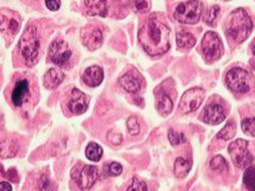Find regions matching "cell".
<instances>
[{
  "label": "cell",
  "mask_w": 255,
  "mask_h": 191,
  "mask_svg": "<svg viewBox=\"0 0 255 191\" xmlns=\"http://www.w3.org/2000/svg\"><path fill=\"white\" fill-rule=\"evenodd\" d=\"M170 28L157 17H150L139 31V40L150 55L165 53L170 48Z\"/></svg>",
  "instance_id": "obj_1"
},
{
  "label": "cell",
  "mask_w": 255,
  "mask_h": 191,
  "mask_svg": "<svg viewBox=\"0 0 255 191\" xmlns=\"http://www.w3.org/2000/svg\"><path fill=\"white\" fill-rule=\"evenodd\" d=\"M252 21L243 8H237L228 17L226 33L237 42H243L251 33Z\"/></svg>",
  "instance_id": "obj_2"
},
{
  "label": "cell",
  "mask_w": 255,
  "mask_h": 191,
  "mask_svg": "<svg viewBox=\"0 0 255 191\" xmlns=\"http://www.w3.org/2000/svg\"><path fill=\"white\" fill-rule=\"evenodd\" d=\"M20 52L28 67L35 65L39 57L40 39L35 26H28L19 40Z\"/></svg>",
  "instance_id": "obj_3"
},
{
  "label": "cell",
  "mask_w": 255,
  "mask_h": 191,
  "mask_svg": "<svg viewBox=\"0 0 255 191\" xmlns=\"http://www.w3.org/2000/svg\"><path fill=\"white\" fill-rule=\"evenodd\" d=\"M33 90L31 80L25 76L14 79V83L10 91V101L15 108H23L27 106L33 98Z\"/></svg>",
  "instance_id": "obj_4"
},
{
  "label": "cell",
  "mask_w": 255,
  "mask_h": 191,
  "mask_svg": "<svg viewBox=\"0 0 255 191\" xmlns=\"http://www.w3.org/2000/svg\"><path fill=\"white\" fill-rule=\"evenodd\" d=\"M202 12L203 4L201 1H185L177 6L174 16L181 23L196 24L199 22Z\"/></svg>",
  "instance_id": "obj_5"
},
{
  "label": "cell",
  "mask_w": 255,
  "mask_h": 191,
  "mask_svg": "<svg viewBox=\"0 0 255 191\" xmlns=\"http://www.w3.org/2000/svg\"><path fill=\"white\" fill-rule=\"evenodd\" d=\"M98 177L99 171L97 167L93 165H85L83 163H80L77 164L72 170V178L84 191L93 187Z\"/></svg>",
  "instance_id": "obj_6"
},
{
  "label": "cell",
  "mask_w": 255,
  "mask_h": 191,
  "mask_svg": "<svg viewBox=\"0 0 255 191\" xmlns=\"http://www.w3.org/2000/svg\"><path fill=\"white\" fill-rule=\"evenodd\" d=\"M228 151L234 164L241 169L249 167L253 161V156L248 150V142L243 139L232 142L228 147Z\"/></svg>",
  "instance_id": "obj_7"
},
{
  "label": "cell",
  "mask_w": 255,
  "mask_h": 191,
  "mask_svg": "<svg viewBox=\"0 0 255 191\" xmlns=\"http://www.w3.org/2000/svg\"><path fill=\"white\" fill-rule=\"evenodd\" d=\"M202 51L208 61L217 60L223 53V43L218 33L208 31L202 40Z\"/></svg>",
  "instance_id": "obj_8"
},
{
  "label": "cell",
  "mask_w": 255,
  "mask_h": 191,
  "mask_svg": "<svg viewBox=\"0 0 255 191\" xmlns=\"http://www.w3.org/2000/svg\"><path fill=\"white\" fill-rule=\"evenodd\" d=\"M227 87L235 93H247L250 89L249 86V75L248 73L240 68H234L229 71L225 78Z\"/></svg>",
  "instance_id": "obj_9"
},
{
  "label": "cell",
  "mask_w": 255,
  "mask_h": 191,
  "mask_svg": "<svg viewBox=\"0 0 255 191\" xmlns=\"http://www.w3.org/2000/svg\"><path fill=\"white\" fill-rule=\"evenodd\" d=\"M205 98V91L201 88L190 89L184 93L179 103V110L184 113H191L196 111L202 104Z\"/></svg>",
  "instance_id": "obj_10"
},
{
  "label": "cell",
  "mask_w": 255,
  "mask_h": 191,
  "mask_svg": "<svg viewBox=\"0 0 255 191\" xmlns=\"http://www.w3.org/2000/svg\"><path fill=\"white\" fill-rule=\"evenodd\" d=\"M72 54V48L69 45V43L65 40H58L52 42L48 52L50 60L59 67H65L67 63H69Z\"/></svg>",
  "instance_id": "obj_11"
},
{
  "label": "cell",
  "mask_w": 255,
  "mask_h": 191,
  "mask_svg": "<svg viewBox=\"0 0 255 191\" xmlns=\"http://www.w3.org/2000/svg\"><path fill=\"white\" fill-rule=\"evenodd\" d=\"M82 40L90 50H95L103 44L102 30L97 26L88 25L82 30Z\"/></svg>",
  "instance_id": "obj_12"
},
{
  "label": "cell",
  "mask_w": 255,
  "mask_h": 191,
  "mask_svg": "<svg viewBox=\"0 0 255 191\" xmlns=\"http://www.w3.org/2000/svg\"><path fill=\"white\" fill-rule=\"evenodd\" d=\"M70 111L76 115L84 114L89 108V98L82 91L74 89L68 103Z\"/></svg>",
  "instance_id": "obj_13"
},
{
  "label": "cell",
  "mask_w": 255,
  "mask_h": 191,
  "mask_svg": "<svg viewBox=\"0 0 255 191\" xmlns=\"http://www.w3.org/2000/svg\"><path fill=\"white\" fill-rule=\"evenodd\" d=\"M226 118L224 108L218 104L208 105L203 112V120L210 125H218Z\"/></svg>",
  "instance_id": "obj_14"
},
{
  "label": "cell",
  "mask_w": 255,
  "mask_h": 191,
  "mask_svg": "<svg viewBox=\"0 0 255 191\" xmlns=\"http://www.w3.org/2000/svg\"><path fill=\"white\" fill-rule=\"evenodd\" d=\"M104 80V72L99 66L88 68L83 74V81L89 87H98Z\"/></svg>",
  "instance_id": "obj_15"
},
{
  "label": "cell",
  "mask_w": 255,
  "mask_h": 191,
  "mask_svg": "<svg viewBox=\"0 0 255 191\" xmlns=\"http://www.w3.org/2000/svg\"><path fill=\"white\" fill-rule=\"evenodd\" d=\"M65 80V74L62 72L55 70V69H50L45 75L43 79V85L46 89L52 90L57 88L62 82Z\"/></svg>",
  "instance_id": "obj_16"
},
{
  "label": "cell",
  "mask_w": 255,
  "mask_h": 191,
  "mask_svg": "<svg viewBox=\"0 0 255 191\" xmlns=\"http://www.w3.org/2000/svg\"><path fill=\"white\" fill-rule=\"evenodd\" d=\"M19 29V22L18 20L11 16H5L4 14H1V31L4 34L6 32L5 37H13L16 35Z\"/></svg>",
  "instance_id": "obj_17"
},
{
  "label": "cell",
  "mask_w": 255,
  "mask_h": 191,
  "mask_svg": "<svg viewBox=\"0 0 255 191\" xmlns=\"http://www.w3.org/2000/svg\"><path fill=\"white\" fill-rule=\"evenodd\" d=\"M86 7V13L88 15H100L106 17L108 14L107 1H84Z\"/></svg>",
  "instance_id": "obj_18"
},
{
  "label": "cell",
  "mask_w": 255,
  "mask_h": 191,
  "mask_svg": "<svg viewBox=\"0 0 255 191\" xmlns=\"http://www.w3.org/2000/svg\"><path fill=\"white\" fill-rule=\"evenodd\" d=\"M120 84L127 92L132 94H136L141 90L140 81L131 73L124 75L120 80Z\"/></svg>",
  "instance_id": "obj_19"
},
{
  "label": "cell",
  "mask_w": 255,
  "mask_h": 191,
  "mask_svg": "<svg viewBox=\"0 0 255 191\" xmlns=\"http://www.w3.org/2000/svg\"><path fill=\"white\" fill-rule=\"evenodd\" d=\"M156 108L159 111V113L166 117L168 116L172 110H173V102L171 100V98L165 93V92H160L159 95L157 96V104H156Z\"/></svg>",
  "instance_id": "obj_20"
},
{
  "label": "cell",
  "mask_w": 255,
  "mask_h": 191,
  "mask_svg": "<svg viewBox=\"0 0 255 191\" xmlns=\"http://www.w3.org/2000/svg\"><path fill=\"white\" fill-rule=\"evenodd\" d=\"M177 45L183 49L192 48L196 43V38L192 33L182 30L177 33Z\"/></svg>",
  "instance_id": "obj_21"
},
{
  "label": "cell",
  "mask_w": 255,
  "mask_h": 191,
  "mask_svg": "<svg viewBox=\"0 0 255 191\" xmlns=\"http://www.w3.org/2000/svg\"><path fill=\"white\" fill-rule=\"evenodd\" d=\"M18 150V144L14 139H7L1 143V157L12 158L16 155Z\"/></svg>",
  "instance_id": "obj_22"
},
{
  "label": "cell",
  "mask_w": 255,
  "mask_h": 191,
  "mask_svg": "<svg viewBox=\"0 0 255 191\" xmlns=\"http://www.w3.org/2000/svg\"><path fill=\"white\" fill-rule=\"evenodd\" d=\"M190 169H191V165L187 160H185L182 157H179L176 159L174 164V173L178 178L186 177Z\"/></svg>",
  "instance_id": "obj_23"
},
{
  "label": "cell",
  "mask_w": 255,
  "mask_h": 191,
  "mask_svg": "<svg viewBox=\"0 0 255 191\" xmlns=\"http://www.w3.org/2000/svg\"><path fill=\"white\" fill-rule=\"evenodd\" d=\"M235 134H236V125L233 121H230L217 133V138L227 141L232 139L235 136Z\"/></svg>",
  "instance_id": "obj_24"
},
{
  "label": "cell",
  "mask_w": 255,
  "mask_h": 191,
  "mask_svg": "<svg viewBox=\"0 0 255 191\" xmlns=\"http://www.w3.org/2000/svg\"><path fill=\"white\" fill-rule=\"evenodd\" d=\"M86 156L91 161L98 162V161H100V159L103 156V148L99 144L92 142L87 147Z\"/></svg>",
  "instance_id": "obj_25"
},
{
  "label": "cell",
  "mask_w": 255,
  "mask_h": 191,
  "mask_svg": "<svg viewBox=\"0 0 255 191\" xmlns=\"http://www.w3.org/2000/svg\"><path fill=\"white\" fill-rule=\"evenodd\" d=\"M243 182L249 191H255V166H249L244 172Z\"/></svg>",
  "instance_id": "obj_26"
},
{
  "label": "cell",
  "mask_w": 255,
  "mask_h": 191,
  "mask_svg": "<svg viewBox=\"0 0 255 191\" xmlns=\"http://www.w3.org/2000/svg\"><path fill=\"white\" fill-rule=\"evenodd\" d=\"M210 167L212 170H215L220 173H226L228 171V163L227 161L220 155L215 156L211 162H210Z\"/></svg>",
  "instance_id": "obj_27"
},
{
  "label": "cell",
  "mask_w": 255,
  "mask_h": 191,
  "mask_svg": "<svg viewBox=\"0 0 255 191\" xmlns=\"http://www.w3.org/2000/svg\"><path fill=\"white\" fill-rule=\"evenodd\" d=\"M55 184L48 178L47 175H42L38 180V189L37 191H55Z\"/></svg>",
  "instance_id": "obj_28"
},
{
  "label": "cell",
  "mask_w": 255,
  "mask_h": 191,
  "mask_svg": "<svg viewBox=\"0 0 255 191\" xmlns=\"http://www.w3.org/2000/svg\"><path fill=\"white\" fill-rule=\"evenodd\" d=\"M241 128L243 132L249 136H255V118H247L242 121Z\"/></svg>",
  "instance_id": "obj_29"
},
{
  "label": "cell",
  "mask_w": 255,
  "mask_h": 191,
  "mask_svg": "<svg viewBox=\"0 0 255 191\" xmlns=\"http://www.w3.org/2000/svg\"><path fill=\"white\" fill-rule=\"evenodd\" d=\"M105 172L109 176H118L123 172V167L118 162H111L105 165Z\"/></svg>",
  "instance_id": "obj_30"
},
{
  "label": "cell",
  "mask_w": 255,
  "mask_h": 191,
  "mask_svg": "<svg viewBox=\"0 0 255 191\" xmlns=\"http://www.w3.org/2000/svg\"><path fill=\"white\" fill-rule=\"evenodd\" d=\"M219 11H220V7L218 5H213L208 11H207V14L204 18L205 22L209 25H214V21L215 19L217 18L218 14H219Z\"/></svg>",
  "instance_id": "obj_31"
},
{
  "label": "cell",
  "mask_w": 255,
  "mask_h": 191,
  "mask_svg": "<svg viewBox=\"0 0 255 191\" xmlns=\"http://www.w3.org/2000/svg\"><path fill=\"white\" fill-rule=\"evenodd\" d=\"M127 127L131 135H138L140 133V126L136 117H131L127 121Z\"/></svg>",
  "instance_id": "obj_32"
},
{
  "label": "cell",
  "mask_w": 255,
  "mask_h": 191,
  "mask_svg": "<svg viewBox=\"0 0 255 191\" xmlns=\"http://www.w3.org/2000/svg\"><path fill=\"white\" fill-rule=\"evenodd\" d=\"M168 138H169V141L170 143L173 145V146H177L181 143H183L185 141V137L183 134H179L177 133L176 131L174 130H169L168 132Z\"/></svg>",
  "instance_id": "obj_33"
},
{
  "label": "cell",
  "mask_w": 255,
  "mask_h": 191,
  "mask_svg": "<svg viewBox=\"0 0 255 191\" xmlns=\"http://www.w3.org/2000/svg\"><path fill=\"white\" fill-rule=\"evenodd\" d=\"M127 191H148V187L144 181H140L137 177H135Z\"/></svg>",
  "instance_id": "obj_34"
},
{
  "label": "cell",
  "mask_w": 255,
  "mask_h": 191,
  "mask_svg": "<svg viewBox=\"0 0 255 191\" xmlns=\"http://www.w3.org/2000/svg\"><path fill=\"white\" fill-rule=\"evenodd\" d=\"M134 5L136 11L141 13H145L150 10V3L148 1H135Z\"/></svg>",
  "instance_id": "obj_35"
},
{
  "label": "cell",
  "mask_w": 255,
  "mask_h": 191,
  "mask_svg": "<svg viewBox=\"0 0 255 191\" xmlns=\"http://www.w3.org/2000/svg\"><path fill=\"white\" fill-rule=\"evenodd\" d=\"M108 140L114 145H119L122 143V135L120 133H116L115 131H111L108 135Z\"/></svg>",
  "instance_id": "obj_36"
},
{
  "label": "cell",
  "mask_w": 255,
  "mask_h": 191,
  "mask_svg": "<svg viewBox=\"0 0 255 191\" xmlns=\"http://www.w3.org/2000/svg\"><path fill=\"white\" fill-rule=\"evenodd\" d=\"M45 5L49 10L55 11V10L59 9L61 2L59 1V0H55V1H45Z\"/></svg>",
  "instance_id": "obj_37"
},
{
  "label": "cell",
  "mask_w": 255,
  "mask_h": 191,
  "mask_svg": "<svg viewBox=\"0 0 255 191\" xmlns=\"http://www.w3.org/2000/svg\"><path fill=\"white\" fill-rule=\"evenodd\" d=\"M5 176H7V178L10 180V181H12V182H17L18 181V175H17V171L15 170V169H9L8 171H7V173H6V175Z\"/></svg>",
  "instance_id": "obj_38"
},
{
  "label": "cell",
  "mask_w": 255,
  "mask_h": 191,
  "mask_svg": "<svg viewBox=\"0 0 255 191\" xmlns=\"http://www.w3.org/2000/svg\"><path fill=\"white\" fill-rule=\"evenodd\" d=\"M0 191H12V187L8 182L2 181L0 183Z\"/></svg>",
  "instance_id": "obj_39"
},
{
  "label": "cell",
  "mask_w": 255,
  "mask_h": 191,
  "mask_svg": "<svg viewBox=\"0 0 255 191\" xmlns=\"http://www.w3.org/2000/svg\"><path fill=\"white\" fill-rule=\"evenodd\" d=\"M252 48H253V52L255 54V39L253 40V43H252Z\"/></svg>",
  "instance_id": "obj_40"
}]
</instances>
